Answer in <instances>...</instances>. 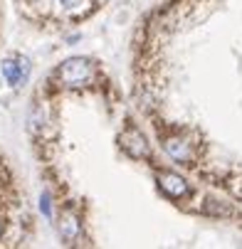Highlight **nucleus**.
Instances as JSON below:
<instances>
[{
    "label": "nucleus",
    "instance_id": "1",
    "mask_svg": "<svg viewBox=\"0 0 242 249\" xmlns=\"http://www.w3.org/2000/svg\"><path fill=\"white\" fill-rule=\"evenodd\" d=\"M158 183H161V190H163L168 197H176V200H178V197L188 195V185L183 183V178L173 175V173H161Z\"/></svg>",
    "mask_w": 242,
    "mask_h": 249
},
{
    "label": "nucleus",
    "instance_id": "2",
    "mask_svg": "<svg viewBox=\"0 0 242 249\" xmlns=\"http://www.w3.org/2000/svg\"><path fill=\"white\" fill-rule=\"evenodd\" d=\"M121 146L133 156V158H146L149 156V148H146V141L141 138V133H138L136 128H129L124 136H121Z\"/></svg>",
    "mask_w": 242,
    "mask_h": 249
},
{
    "label": "nucleus",
    "instance_id": "3",
    "mask_svg": "<svg viewBox=\"0 0 242 249\" xmlns=\"http://www.w3.org/2000/svg\"><path fill=\"white\" fill-rule=\"evenodd\" d=\"M166 151L176 158V160H183V163L193 158L190 143H186V141H181V138H168V141H166Z\"/></svg>",
    "mask_w": 242,
    "mask_h": 249
},
{
    "label": "nucleus",
    "instance_id": "4",
    "mask_svg": "<svg viewBox=\"0 0 242 249\" xmlns=\"http://www.w3.org/2000/svg\"><path fill=\"white\" fill-rule=\"evenodd\" d=\"M227 188L232 190V195H235V197H242V183H240V180H232V183H227Z\"/></svg>",
    "mask_w": 242,
    "mask_h": 249
},
{
    "label": "nucleus",
    "instance_id": "5",
    "mask_svg": "<svg viewBox=\"0 0 242 249\" xmlns=\"http://www.w3.org/2000/svg\"><path fill=\"white\" fill-rule=\"evenodd\" d=\"M0 232H3V225H0Z\"/></svg>",
    "mask_w": 242,
    "mask_h": 249
}]
</instances>
